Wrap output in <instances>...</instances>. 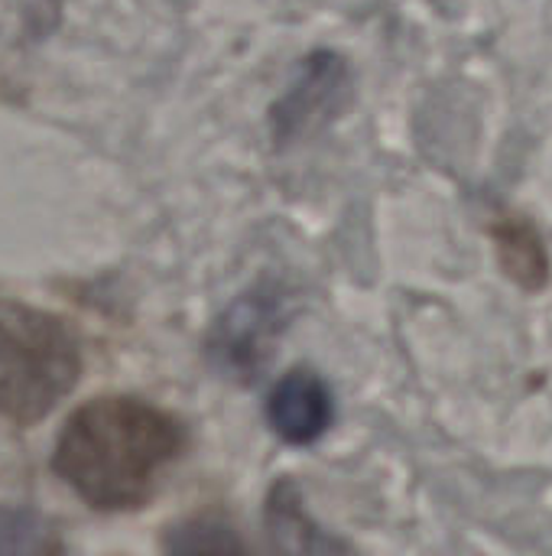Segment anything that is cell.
Here are the masks:
<instances>
[{"label": "cell", "mask_w": 552, "mask_h": 556, "mask_svg": "<svg viewBox=\"0 0 552 556\" xmlns=\"http://www.w3.org/2000/svg\"><path fill=\"white\" fill-rule=\"evenodd\" d=\"M182 446L185 433L166 410L137 397H98L72 414L52 466L91 508L130 511L156 495Z\"/></svg>", "instance_id": "cell-1"}, {"label": "cell", "mask_w": 552, "mask_h": 556, "mask_svg": "<svg viewBox=\"0 0 552 556\" xmlns=\"http://www.w3.org/2000/svg\"><path fill=\"white\" fill-rule=\"evenodd\" d=\"M78 375L81 352L62 319L13 303L0 306V417L42 420Z\"/></svg>", "instance_id": "cell-2"}, {"label": "cell", "mask_w": 552, "mask_h": 556, "mask_svg": "<svg viewBox=\"0 0 552 556\" xmlns=\"http://www.w3.org/2000/svg\"><path fill=\"white\" fill-rule=\"evenodd\" d=\"M280 329V306L273 296L247 293L241 303H234L211 336L215 362L241 378H251L260 362H267V349Z\"/></svg>", "instance_id": "cell-3"}, {"label": "cell", "mask_w": 552, "mask_h": 556, "mask_svg": "<svg viewBox=\"0 0 552 556\" xmlns=\"http://www.w3.org/2000/svg\"><path fill=\"white\" fill-rule=\"evenodd\" d=\"M267 417H270V427L286 443L306 446V443H316L332 427L335 401L325 381H319L309 371H296L270 391Z\"/></svg>", "instance_id": "cell-4"}, {"label": "cell", "mask_w": 552, "mask_h": 556, "mask_svg": "<svg viewBox=\"0 0 552 556\" xmlns=\"http://www.w3.org/2000/svg\"><path fill=\"white\" fill-rule=\"evenodd\" d=\"M342 88H345V65L335 55H316V59H309L303 78L286 94V108L277 111L280 130L290 137L299 127H309L312 117H319V114H325V111L335 108Z\"/></svg>", "instance_id": "cell-5"}, {"label": "cell", "mask_w": 552, "mask_h": 556, "mask_svg": "<svg viewBox=\"0 0 552 556\" xmlns=\"http://www.w3.org/2000/svg\"><path fill=\"white\" fill-rule=\"evenodd\" d=\"M52 551L55 541L36 515L0 508V554H52Z\"/></svg>", "instance_id": "cell-6"}]
</instances>
